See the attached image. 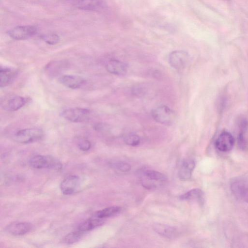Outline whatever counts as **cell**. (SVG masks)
Wrapping results in <instances>:
<instances>
[{"instance_id":"cell-1","label":"cell","mask_w":248,"mask_h":248,"mask_svg":"<svg viewBox=\"0 0 248 248\" xmlns=\"http://www.w3.org/2000/svg\"><path fill=\"white\" fill-rule=\"evenodd\" d=\"M60 115L66 120L73 123L87 122L91 116V111L85 108L75 107L63 109Z\"/></svg>"},{"instance_id":"cell-2","label":"cell","mask_w":248,"mask_h":248,"mask_svg":"<svg viewBox=\"0 0 248 248\" xmlns=\"http://www.w3.org/2000/svg\"><path fill=\"white\" fill-rule=\"evenodd\" d=\"M30 166L34 169L47 168L60 170L62 165L56 158L50 155H35L29 160Z\"/></svg>"},{"instance_id":"cell-3","label":"cell","mask_w":248,"mask_h":248,"mask_svg":"<svg viewBox=\"0 0 248 248\" xmlns=\"http://www.w3.org/2000/svg\"><path fill=\"white\" fill-rule=\"evenodd\" d=\"M43 131L39 128H29L19 130L14 135V140L20 143H30L41 140L44 137Z\"/></svg>"},{"instance_id":"cell-4","label":"cell","mask_w":248,"mask_h":248,"mask_svg":"<svg viewBox=\"0 0 248 248\" xmlns=\"http://www.w3.org/2000/svg\"><path fill=\"white\" fill-rule=\"evenodd\" d=\"M151 115L156 122L167 125L172 124L176 118L175 112L166 106H161L153 109Z\"/></svg>"},{"instance_id":"cell-5","label":"cell","mask_w":248,"mask_h":248,"mask_svg":"<svg viewBox=\"0 0 248 248\" xmlns=\"http://www.w3.org/2000/svg\"><path fill=\"white\" fill-rule=\"evenodd\" d=\"M190 62L189 54L183 50H175L169 56L170 65L177 70H182L186 68Z\"/></svg>"},{"instance_id":"cell-6","label":"cell","mask_w":248,"mask_h":248,"mask_svg":"<svg viewBox=\"0 0 248 248\" xmlns=\"http://www.w3.org/2000/svg\"><path fill=\"white\" fill-rule=\"evenodd\" d=\"M231 188L233 195L238 200L248 203V181L237 178L231 183Z\"/></svg>"},{"instance_id":"cell-7","label":"cell","mask_w":248,"mask_h":248,"mask_svg":"<svg viewBox=\"0 0 248 248\" xmlns=\"http://www.w3.org/2000/svg\"><path fill=\"white\" fill-rule=\"evenodd\" d=\"M37 32V29L34 26L26 25L14 27L7 32L8 35L12 38L21 40L28 39Z\"/></svg>"},{"instance_id":"cell-8","label":"cell","mask_w":248,"mask_h":248,"mask_svg":"<svg viewBox=\"0 0 248 248\" xmlns=\"http://www.w3.org/2000/svg\"><path fill=\"white\" fill-rule=\"evenodd\" d=\"M142 176V185L148 188L156 186V183H162L167 180V177L164 174L151 170H146L143 171Z\"/></svg>"},{"instance_id":"cell-9","label":"cell","mask_w":248,"mask_h":248,"mask_svg":"<svg viewBox=\"0 0 248 248\" xmlns=\"http://www.w3.org/2000/svg\"><path fill=\"white\" fill-rule=\"evenodd\" d=\"M72 4L77 8L90 11H101L107 4L104 0H71Z\"/></svg>"},{"instance_id":"cell-10","label":"cell","mask_w":248,"mask_h":248,"mask_svg":"<svg viewBox=\"0 0 248 248\" xmlns=\"http://www.w3.org/2000/svg\"><path fill=\"white\" fill-rule=\"evenodd\" d=\"M234 142V140L232 135L228 132L224 131L218 137L215 145L219 151L226 152L232 149Z\"/></svg>"},{"instance_id":"cell-11","label":"cell","mask_w":248,"mask_h":248,"mask_svg":"<svg viewBox=\"0 0 248 248\" xmlns=\"http://www.w3.org/2000/svg\"><path fill=\"white\" fill-rule=\"evenodd\" d=\"M79 177L76 175H71L64 179L61 183L60 188L64 195H71L74 193L79 186Z\"/></svg>"},{"instance_id":"cell-12","label":"cell","mask_w":248,"mask_h":248,"mask_svg":"<svg viewBox=\"0 0 248 248\" xmlns=\"http://www.w3.org/2000/svg\"><path fill=\"white\" fill-rule=\"evenodd\" d=\"M32 225L27 222H13L8 225L5 228L6 232L13 235H24L32 229Z\"/></svg>"},{"instance_id":"cell-13","label":"cell","mask_w":248,"mask_h":248,"mask_svg":"<svg viewBox=\"0 0 248 248\" xmlns=\"http://www.w3.org/2000/svg\"><path fill=\"white\" fill-rule=\"evenodd\" d=\"M59 81L63 86L72 89L79 88L85 82V80L79 76L65 75L59 78Z\"/></svg>"},{"instance_id":"cell-14","label":"cell","mask_w":248,"mask_h":248,"mask_svg":"<svg viewBox=\"0 0 248 248\" xmlns=\"http://www.w3.org/2000/svg\"><path fill=\"white\" fill-rule=\"evenodd\" d=\"M18 71L11 67H0V87H5L11 84L16 78Z\"/></svg>"},{"instance_id":"cell-15","label":"cell","mask_w":248,"mask_h":248,"mask_svg":"<svg viewBox=\"0 0 248 248\" xmlns=\"http://www.w3.org/2000/svg\"><path fill=\"white\" fill-rule=\"evenodd\" d=\"M24 97L18 95L13 96L1 104V107L7 111H14L19 109L26 104Z\"/></svg>"},{"instance_id":"cell-16","label":"cell","mask_w":248,"mask_h":248,"mask_svg":"<svg viewBox=\"0 0 248 248\" xmlns=\"http://www.w3.org/2000/svg\"><path fill=\"white\" fill-rule=\"evenodd\" d=\"M106 67L109 73L117 76H124L127 71L126 64L117 60H109L107 62Z\"/></svg>"},{"instance_id":"cell-17","label":"cell","mask_w":248,"mask_h":248,"mask_svg":"<svg viewBox=\"0 0 248 248\" xmlns=\"http://www.w3.org/2000/svg\"><path fill=\"white\" fill-rule=\"evenodd\" d=\"M240 132L237 142L240 148L243 150H248V123L246 120H242L239 124Z\"/></svg>"},{"instance_id":"cell-18","label":"cell","mask_w":248,"mask_h":248,"mask_svg":"<svg viewBox=\"0 0 248 248\" xmlns=\"http://www.w3.org/2000/svg\"><path fill=\"white\" fill-rule=\"evenodd\" d=\"M153 229L159 235L168 238L173 239L178 235L176 228L165 224L155 223L153 225Z\"/></svg>"},{"instance_id":"cell-19","label":"cell","mask_w":248,"mask_h":248,"mask_svg":"<svg viewBox=\"0 0 248 248\" xmlns=\"http://www.w3.org/2000/svg\"><path fill=\"white\" fill-rule=\"evenodd\" d=\"M195 163L192 159L185 160L179 170L178 176L181 180H186L191 178L192 171L194 169Z\"/></svg>"},{"instance_id":"cell-20","label":"cell","mask_w":248,"mask_h":248,"mask_svg":"<svg viewBox=\"0 0 248 248\" xmlns=\"http://www.w3.org/2000/svg\"><path fill=\"white\" fill-rule=\"evenodd\" d=\"M180 199L185 201H196L202 204L204 202V193L199 188H194L181 195Z\"/></svg>"},{"instance_id":"cell-21","label":"cell","mask_w":248,"mask_h":248,"mask_svg":"<svg viewBox=\"0 0 248 248\" xmlns=\"http://www.w3.org/2000/svg\"><path fill=\"white\" fill-rule=\"evenodd\" d=\"M104 220L100 218H90L79 224L78 230L82 232L91 231L103 224Z\"/></svg>"},{"instance_id":"cell-22","label":"cell","mask_w":248,"mask_h":248,"mask_svg":"<svg viewBox=\"0 0 248 248\" xmlns=\"http://www.w3.org/2000/svg\"><path fill=\"white\" fill-rule=\"evenodd\" d=\"M121 208L118 206L108 207L98 211L95 214L96 217L103 218L115 216L120 212Z\"/></svg>"},{"instance_id":"cell-23","label":"cell","mask_w":248,"mask_h":248,"mask_svg":"<svg viewBox=\"0 0 248 248\" xmlns=\"http://www.w3.org/2000/svg\"><path fill=\"white\" fill-rule=\"evenodd\" d=\"M84 232L77 230L67 234L63 239V241L67 244H73L78 242Z\"/></svg>"},{"instance_id":"cell-24","label":"cell","mask_w":248,"mask_h":248,"mask_svg":"<svg viewBox=\"0 0 248 248\" xmlns=\"http://www.w3.org/2000/svg\"><path fill=\"white\" fill-rule=\"evenodd\" d=\"M110 165L113 169L122 172H127L131 170V166L128 163L124 161H113L110 163Z\"/></svg>"},{"instance_id":"cell-25","label":"cell","mask_w":248,"mask_h":248,"mask_svg":"<svg viewBox=\"0 0 248 248\" xmlns=\"http://www.w3.org/2000/svg\"><path fill=\"white\" fill-rule=\"evenodd\" d=\"M61 62H53V63L50 62L46 67V71L50 75H55L59 73L60 70L62 67L63 64L60 63Z\"/></svg>"},{"instance_id":"cell-26","label":"cell","mask_w":248,"mask_h":248,"mask_svg":"<svg viewBox=\"0 0 248 248\" xmlns=\"http://www.w3.org/2000/svg\"><path fill=\"white\" fill-rule=\"evenodd\" d=\"M42 39L49 45H55L60 41L59 36L55 33H48L41 36Z\"/></svg>"},{"instance_id":"cell-27","label":"cell","mask_w":248,"mask_h":248,"mask_svg":"<svg viewBox=\"0 0 248 248\" xmlns=\"http://www.w3.org/2000/svg\"><path fill=\"white\" fill-rule=\"evenodd\" d=\"M124 141L128 145L136 146L140 143V139L138 135L132 134L126 136Z\"/></svg>"},{"instance_id":"cell-28","label":"cell","mask_w":248,"mask_h":248,"mask_svg":"<svg viewBox=\"0 0 248 248\" xmlns=\"http://www.w3.org/2000/svg\"><path fill=\"white\" fill-rule=\"evenodd\" d=\"M77 144L79 149L83 151H87L91 147V142L83 138H79L78 140Z\"/></svg>"},{"instance_id":"cell-29","label":"cell","mask_w":248,"mask_h":248,"mask_svg":"<svg viewBox=\"0 0 248 248\" xmlns=\"http://www.w3.org/2000/svg\"><path fill=\"white\" fill-rule=\"evenodd\" d=\"M147 88L143 85H137L133 87L132 92L137 96H143L147 92Z\"/></svg>"}]
</instances>
